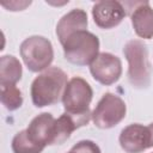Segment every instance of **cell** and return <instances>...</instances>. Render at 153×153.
<instances>
[{
	"mask_svg": "<svg viewBox=\"0 0 153 153\" xmlns=\"http://www.w3.org/2000/svg\"><path fill=\"white\" fill-rule=\"evenodd\" d=\"M67 74L59 67H49L31 84V99L35 106L43 108L53 105L62 99L66 85Z\"/></svg>",
	"mask_w": 153,
	"mask_h": 153,
	"instance_id": "6da1fadb",
	"label": "cell"
},
{
	"mask_svg": "<svg viewBox=\"0 0 153 153\" xmlns=\"http://www.w3.org/2000/svg\"><path fill=\"white\" fill-rule=\"evenodd\" d=\"M128 61V80L135 88L143 90L151 85V63L148 61L147 45L140 39L128 41L123 48Z\"/></svg>",
	"mask_w": 153,
	"mask_h": 153,
	"instance_id": "7a4b0ae2",
	"label": "cell"
},
{
	"mask_svg": "<svg viewBox=\"0 0 153 153\" xmlns=\"http://www.w3.org/2000/svg\"><path fill=\"white\" fill-rule=\"evenodd\" d=\"M62 47L65 59L76 66L91 65L99 54V39L87 30L71 35Z\"/></svg>",
	"mask_w": 153,
	"mask_h": 153,
	"instance_id": "3957f363",
	"label": "cell"
},
{
	"mask_svg": "<svg viewBox=\"0 0 153 153\" xmlns=\"http://www.w3.org/2000/svg\"><path fill=\"white\" fill-rule=\"evenodd\" d=\"M25 66L31 72H41L49 68L54 60V49L50 41L43 36L25 38L19 48Z\"/></svg>",
	"mask_w": 153,
	"mask_h": 153,
	"instance_id": "277c9868",
	"label": "cell"
},
{
	"mask_svg": "<svg viewBox=\"0 0 153 153\" xmlns=\"http://www.w3.org/2000/svg\"><path fill=\"white\" fill-rule=\"evenodd\" d=\"M93 97V91L90 84L80 78H72L65 88L62 96V104L65 112L73 116H85L91 115L90 103Z\"/></svg>",
	"mask_w": 153,
	"mask_h": 153,
	"instance_id": "5b68a950",
	"label": "cell"
},
{
	"mask_svg": "<svg viewBox=\"0 0 153 153\" xmlns=\"http://www.w3.org/2000/svg\"><path fill=\"white\" fill-rule=\"evenodd\" d=\"M126 112L127 106L124 100L111 92H106L92 111L91 118L96 127L100 129H110L126 117Z\"/></svg>",
	"mask_w": 153,
	"mask_h": 153,
	"instance_id": "8992f818",
	"label": "cell"
},
{
	"mask_svg": "<svg viewBox=\"0 0 153 153\" xmlns=\"http://www.w3.org/2000/svg\"><path fill=\"white\" fill-rule=\"evenodd\" d=\"M90 72L99 84L109 86L115 84L122 74V62L120 57L110 53H99L90 65Z\"/></svg>",
	"mask_w": 153,
	"mask_h": 153,
	"instance_id": "52a82bcc",
	"label": "cell"
},
{
	"mask_svg": "<svg viewBox=\"0 0 153 153\" xmlns=\"http://www.w3.org/2000/svg\"><path fill=\"white\" fill-rule=\"evenodd\" d=\"M27 136L42 147L55 145L56 139V118L49 112H42L30 122L26 128Z\"/></svg>",
	"mask_w": 153,
	"mask_h": 153,
	"instance_id": "ba28073f",
	"label": "cell"
},
{
	"mask_svg": "<svg viewBox=\"0 0 153 153\" xmlns=\"http://www.w3.org/2000/svg\"><path fill=\"white\" fill-rule=\"evenodd\" d=\"M127 16L123 4L115 0L98 1L92 7V17L100 29H111L117 26Z\"/></svg>",
	"mask_w": 153,
	"mask_h": 153,
	"instance_id": "9c48e42d",
	"label": "cell"
},
{
	"mask_svg": "<svg viewBox=\"0 0 153 153\" xmlns=\"http://www.w3.org/2000/svg\"><path fill=\"white\" fill-rule=\"evenodd\" d=\"M120 145L127 153H141L149 148V131L148 128L133 123L122 129L120 137Z\"/></svg>",
	"mask_w": 153,
	"mask_h": 153,
	"instance_id": "30bf717a",
	"label": "cell"
},
{
	"mask_svg": "<svg viewBox=\"0 0 153 153\" xmlns=\"http://www.w3.org/2000/svg\"><path fill=\"white\" fill-rule=\"evenodd\" d=\"M130 18L134 31L139 37L145 39L153 37V8L148 1L134 2Z\"/></svg>",
	"mask_w": 153,
	"mask_h": 153,
	"instance_id": "8fae6325",
	"label": "cell"
},
{
	"mask_svg": "<svg viewBox=\"0 0 153 153\" xmlns=\"http://www.w3.org/2000/svg\"><path fill=\"white\" fill-rule=\"evenodd\" d=\"M87 29V14L81 8H73L66 13L56 25V35L61 44L73 33Z\"/></svg>",
	"mask_w": 153,
	"mask_h": 153,
	"instance_id": "7c38bea8",
	"label": "cell"
},
{
	"mask_svg": "<svg viewBox=\"0 0 153 153\" xmlns=\"http://www.w3.org/2000/svg\"><path fill=\"white\" fill-rule=\"evenodd\" d=\"M22 65L13 55L0 57V85H16L22 78Z\"/></svg>",
	"mask_w": 153,
	"mask_h": 153,
	"instance_id": "4fadbf2b",
	"label": "cell"
},
{
	"mask_svg": "<svg viewBox=\"0 0 153 153\" xmlns=\"http://www.w3.org/2000/svg\"><path fill=\"white\" fill-rule=\"evenodd\" d=\"M12 151L13 153H42L44 147L36 145L26 133V129L18 131L12 139Z\"/></svg>",
	"mask_w": 153,
	"mask_h": 153,
	"instance_id": "5bb4252c",
	"label": "cell"
},
{
	"mask_svg": "<svg viewBox=\"0 0 153 153\" xmlns=\"http://www.w3.org/2000/svg\"><path fill=\"white\" fill-rule=\"evenodd\" d=\"M1 86V103L2 105L10 110L14 111L19 109L23 104V96L20 90L16 85H0Z\"/></svg>",
	"mask_w": 153,
	"mask_h": 153,
	"instance_id": "9a60e30c",
	"label": "cell"
},
{
	"mask_svg": "<svg viewBox=\"0 0 153 153\" xmlns=\"http://www.w3.org/2000/svg\"><path fill=\"white\" fill-rule=\"evenodd\" d=\"M68 153H102L97 143L91 140H81L75 143Z\"/></svg>",
	"mask_w": 153,
	"mask_h": 153,
	"instance_id": "2e32d148",
	"label": "cell"
},
{
	"mask_svg": "<svg viewBox=\"0 0 153 153\" xmlns=\"http://www.w3.org/2000/svg\"><path fill=\"white\" fill-rule=\"evenodd\" d=\"M31 4V1L30 2H18V1H16V2H10V4H6V2H2L1 5L4 6V7H7L10 11H22L23 8H25L26 6H29Z\"/></svg>",
	"mask_w": 153,
	"mask_h": 153,
	"instance_id": "e0dca14e",
	"label": "cell"
},
{
	"mask_svg": "<svg viewBox=\"0 0 153 153\" xmlns=\"http://www.w3.org/2000/svg\"><path fill=\"white\" fill-rule=\"evenodd\" d=\"M148 131H149V147H153V122L147 126Z\"/></svg>",
	"mask_w": 153,
	"mask_h": 153,
	"instance_id": "ac0fdd59",
	"label": "cell"
}]
</instances>
